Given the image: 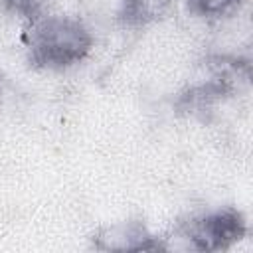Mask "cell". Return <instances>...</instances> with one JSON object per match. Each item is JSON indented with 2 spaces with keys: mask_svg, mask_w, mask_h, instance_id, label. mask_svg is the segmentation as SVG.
Wrapping results in <instances>:
<instances>
[{
  "mask_svg": "<svg viewBox=\"0 0 253 253\" xmlns=\"http://www.w3.org/2000/svg\"><path fill=\"white\" fill-rule=\"evenodd\" d=\"M28 59L38 69H67L87 57L93 47L91 32L69 16H42L26 34Z\"/></svg>",
  "mask_w": 253,
  "mask_h": 253,
  "instance_id": "6da1fadb",
  "label": "cell"
},
{
  "mask_svg": "<svg viewBox=\"0 0 253 253\" xmlns=\"http://www.w3.org/2000/svg\"><path fill=\"white\" fill-rule=\"evenodd\" d=\"M247 231L243 213L235 208H223L210 211L190 221L184 237L196 251H223L241 241Z\"/></svg>",
  "mask_w": 253,
  "mask_h": 253,
  "instance_id": "7a4b0ae2",
  "label": "cell"
},
{
  "mask_svg": "<svg viewBox=\"0 0 253 253\" xmlns=\"http://www.w3.org/2000/svg\"><path fill=\"white\" fill-rule=\"evenodd\" d=\"M95 247L111 249V251H140V249H164L156 237H152L144 225L140 223H123L111 229H105L99 237Z\"/></svg>",
  "mask_w": 253,
  "mask_h": 253,
  "instance_id": "3957f363",
  "label": "cell"
},
{
  "mask_svg": "<svg viewBox=\"0 0 253 253\" xmlns=\"http://www.w3.org/2000/svg\"><path fill=\"white\" fill-rule=\"evenodd\" d=\"M176 0H121L119 20L128 28L148 26L162 20Z\"/></svg>",
  "mask_w": 253,
  "mask_h": 253,
  "instance_id": "277c9868",
  "label": "cell"
},
{
  "mask_svg": "<svg viewBox=\"0 0 253 253\" xmlns=\"http://www.w3.org/2000/svg\"><path fill=\"white\" fill-rule=\"evenodd\" d=\"M190 14L204 20H221L233 16L245 0H184Z\"/></svg>",
  "mask_w": 253,
  "mask_h": 253,
  "instance_id": "5b68a950",
  "label": "cell"
},
{
  "mask_svg": "<svg viewBox=\"0 0 253 253\" xmlns=\"http://www.w3.org/2000/svg\"><path fill=\"white\" fill-rule=\"evenodd\" d=\"M45 0H4V8L12 14H18L20 18L28 20L30 24L42 18Z\"/></svg>",
  "mask_w": 253,
  "mask_h": 253,
  "instance_id": "8992f818",
  "label": "cell"
},
{
  "mask_svg": "<svg viewBox=\"0 0 253 253\" xmlns=\"http://www.w3.org/2000/svg\"><path fill=\"white\" fill-rule=\"evenodd\" d=\"M0 95H2V75H0Z\"/></svg>",
  "mask_w": 253,
  "mask_h": 253,
  "instance_id": "52a82bcc",
  "label": "cell"
}]
</instances>
